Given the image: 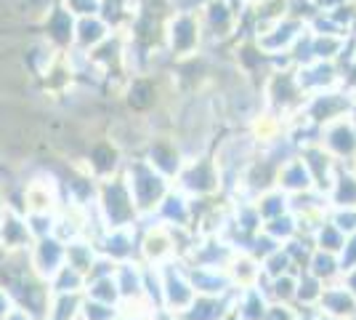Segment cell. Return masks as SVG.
Instances as JSON below:
<instances>
[{"label":"cell","instance_id":"cell-1","mask_svg":"<svg viewBox=\"0 0 356 320\" xmlns=\"http://www.w3.org/2000/svg\"><path fill=\"white\" fill-rule=\"evenodd\" d=\"M96 208L106 222V227H125L128 219L134 216L136 203L131 198L128 184L122 182H104L96 192Z\"/></svg>","mask_w":356,"mask_h":320},{"label":"cell","instance_id":"cell-2","mask_svg":"<svg viewBox=\"0 0 356 320\" xmlns=\"http://www.w3.org/2000/svg\"><path fill=\"white\" fill-rule=\"evenodd\" d=\"M22 211L24 213H56L64 206V192H61V182L54 176L40 174L22 187Z\"/></svg>","mask_w":356,"mask_h":320},{"label":"cell","instance_id":"cell-3","mask_svg":"<svg viewBox=\"0 0 356 320\" xmlns=\"http://www.w3.org/2000/svg\"><path fill=\"white\" fill-rule=\"evenodd\" d=\"M67 251V243L59 241L56 235H45V238H35L27 251V259H30V267L35 270V275H40L43 280H51L54 275L59 273V267L67 261L64 257Z\"/></svg>","mask_w":356,"mask_h":320},{"label":"cell","instance_id":"cell-4","mask_svg":"<svg viewBox=\"0 0 356 320\" xmlns=\"http://www.w3.org/2000/svg\"><path fill=\"white\" fill-rule=\"evenodd\" d=\"M32 232L27 227L24 213L14 208H3L0 213V251L3 254H27L32 245Z\"/></svg>","mask_w":356,"mask_h":320},{"label":"cell","instance_id":"cell-5","mask_svg":"<svg viewBox=\"0 0 356 320\" xmlns=\"http://www.w3.org/2000/svg\"><path fill=\"white\" fill-rule=\"evenodd\" d=\"M64 257H67V264H70V267H74L77 273L86 275L90 270V264L96 261V257H99V248H96V243L88 241V238H74V241L67 243Z\"/></svg>","mask_w":356,"mask_h":320},{"label":"cell","instance_id":"cell-6","mask_svg":"<svg viewBox=\"0 0 356 320\" xmlns=\"http://www.w3.org/2000/svg\"><path fill=\"white\" fill-rule=\"evenodd\" d=\"M51 294H83L86 291V275L77 273L67 261L59 267V273L48 280Z\"/></svg>","mask_w":356,"mask_h":320},{"label":"cell","instance_id":"cell-7","mask_svg":"<svg viewBox=\"0 0 356 320\" xmlns=\"http://www.w3.org/2000/svg\"><path fill=\"white\" fill-rule=\"evenodd\" d=\"M83 296L88 299H96V302H104V305H120V291L118 283H115V275L109 277H96V280H86V291Z\"/></svg>","mask_w":356,"mask_h":320},{"label":"cell","instance_id":"cell-8","mask_svg":"<svg viewBox=\"0 0 356 320\" xmlns=\"http://www.w3.org/2000/svg\"><path fill=\"white\" fill-rule=\"evenodd\" d=\"M115 318H118V307L115 305H104V302H96V299L83 296V302H80V320H115Z\"/></svg>","mask_w":356,"mask_h":320},{"label":"cell","instance_id":"cell-9","mask_svg":"<svg viewBox=\"0 0 356 320\" xmlns=\"http://www.w3.org/2000/svg\"><path fill=\"white\" fill-rule=\"evenodd\" d=\"M27 227H30L32 238H45L54 235V224H56V213H24Z\"/></svg>","mask_w":356,"mask_h":320},{"label":"cell","instance_id":"cell-10","mask_svg":"<svg viewBox=\"0 0 356 320\" xmlns=\"http://www.w3.org/2000/svg\"><path fill=\"white\" fill-rule=\"evenodd\" d=\"M14 307L16 305H14V299H11V294H8V291L0 286V320L6 318V315L14 310Z\"/></svg>","mask_w":356,"mask_h":320},{"label":"cell","instance_id":"cell-11","mask_svg":"<svg viewBox=\"0 0 356 320\" xmlns=\"http://www.w3.org/2000/svg\"><path fill=\"white\" fill-rule=\"evenodd\" d=\"M3 320H35V318H32L27 310H22V307H14V310H11V312H8V315H6Z\"/></svg>","mask_w":356,"mask_h":320},{"label":"cell","instance_id":"cell-12","mask_svg":"<svg viewBox=\"0 0 356 320\" xmlns=\"http://www.w3.org/2000/svg\"><path fill=\"white\" fill-rule=\"evenodd\" d=\"M3 208H6V203H3V195H0V213H3Z\"/></svg>","mask_w":356,"mask_h":320}]
</instances>
